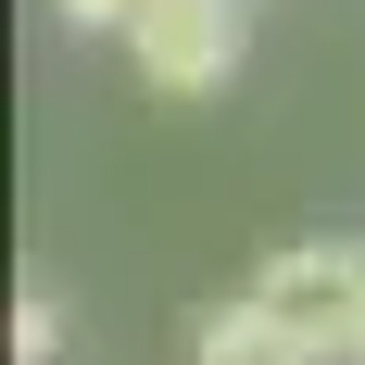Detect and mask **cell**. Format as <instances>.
I'll return each mask as SVG.
<instances>
[{"mask_svg": "<svg viewBox=\"0 0 365 365\" xmlns=\"http://www.w3.org/2000/svg\"><path fill=\"white\" fill-rule=\"evenodd\" d=\"M252 302L277 315V328H302L315 353H353L365 365V240H302V252H277L252 277Z\"/></svg>", "mask_w": 365, "mask_h": 365, "instance_id": "obj_1", "label": "cell"}, {"mask_svg": "<svg viewBox=\"0 0 365 365\" xmlns=\"http://www.w3.org/2000/svg\"><path fill=\"white\" fill-rule=\"evenodd\" d=\"M126 63L164 101H215L227 76H240V0H151L139 26H126Z\"/></svg>", "mask_w": 365, "mask_h": 365, "instance_id": "obj_2", "label": "cell"}, {"mask_svg": "<svg viewBox=\"0 0 365 365\" xmlns=\"http://www.w3.org/2000/svg\"><path fill=\"white\" fill-rule=\"evenodd\" d=\"M189 365H328V353H315L302 328H277V315L240 290L227 315H202V328H189Z\"/></svg>", "mask_w": 365, "mask_h": 365, "instance_id": "obj_3", "label": "cell"}, {"mask_svg": "<svg viewBox=\"0 0 365 365\" xmlns=\"http://www.w3.org/2000/svg\"><path fill=\"white\" fill-rule=\"evenodd\" d=\"M51 340H63V315L51 302H13V365H51Z\"/></svg>", "mask_w": 365, "mask_h": 365, "instance_id": "obj_4", "label": "cell"}, {"mask_svg": "<svg viewBox=\"0 0 365 365\" xmlns=\"http://www.w3.org/2000/svg\"><path fill=\"white\" fill-rule=\"evenodd\" d=\"M51 13H63V26H101V38H126L151 0H51Z\"/></svg>", "mask_w": 365, "mask_h": 365, "instance_id": "obj_5", "label": "cell"}]
</instances>
